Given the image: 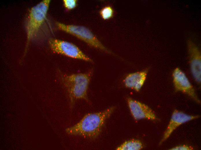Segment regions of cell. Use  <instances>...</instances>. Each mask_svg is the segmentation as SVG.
I'll return each instance as SVG.
<instances>
[{
  "label": "cell",
  "mask_w": 201,
  "mask_h": 150,
  "mask_svg": "<svg viewBox=\"0 0 201 150\" xmlns=\"http://www.w3.org/2000/svg\"><path fill=\"white\" fill-rule=\"evenodd\" d=\"M93 72L91 69L83 73L62 75L61 79L64 85L75 82L89 84Z\"/></svg>",
  "instance_id": "obj_10"
},
{
  "label": "cell",
  "mask_w": 201,
  "mask_h": 150,
  "mask_svg": "<svg viewBox=\"0 0 201 150\" xmlns=\"http://www.w3.org/2000/svg\"><path fill=\"white\" fill-rule=\"evenodd\" d=\"M193 148L191 146L186 145H182L173 147L170 149L171 150H191Z\"/></svg>",
  "instance_id": "obj_14"
},
{
  "label": "cell",
  "mask_w": 201,
  "mask_h": 150,
  "mask_svg": "<svg viewBox=\"0 0 201 150\" xmlns=\"http://www.w3.org/2000/svg\"><path fill=\"white\" fill-rule=\"evenodd\" d=\"M143 147L141 141L136 139H132L126 141L118 147L117 150H139Z\"/></svg>",
  "instance_id": "obj_11"
},
{
  "label": "cell",
  "mask_w": 201,
  "mask_h": 150,
  "mask_svg": "<svg viewBox=\"0 0 201 150\" xmlns=\"http://www.w3.org/2000/svg\"><path fill=\"white\" fill-rule=\"evenodd\" d=\"M148 70L131 73L128 74L124 80L126 87L138 91L144 85L146 78Z\"/></svg>",
  "instance_id": "obj_9"
},
{
  "label": "cell",
  "mask_w": 201,
  "mask_h": 150,
  "mask_svg": "<svg viewBox=\"0 0 201 150\" xmlns=\"http://www.w3.org/2000/svg\"><path fill=\"white\" fill-rule=\"evenodd\" d=\"M99 13L103 19L105 20H108L113 17L114 11L111 7L107 5L101 9Z\"/></svg>",
  "instance_id": "obj_12"
},
{
  "label": "cell",
  "mask_w": 201,
  "mask_h": 150,
  "mask_svg": "<svg viewBox=\"0 0 201 150\" xmlns=\"http://www.w3.org/2000/svg\"><path fill=\"white\" fill-rule=\"evenodd\" d=\"M115 108L112 106L101 111L87 114L78 123L67 128L66 132L71 135L94 139L99 135Z\"/></svg>",
  "instance_id": "obj_1"
},
{
  "label": "cell",
  "mask_w": 201,
  "mask_h": 150,
  "mask_svg": "<svg viewBox=\"0 0 201 150\" xmlns=\"http://www.w3.org/2000/svg\"><path fill=\"white\" fill-rule=\"evenodd\" d=\"M200 117L198 115H188L177 110H174L159 145L166 140L178 126L187 121L198 118Z\"/></svg>",
  "instance_id": "obj_7"
},
{
  "label": "cell",
  "mask_w": 201,
  "mask_h": 150,
  "mask_svg": "<svg viewBox=\"0 0 201 150\" xmlns=\"http://www.w3.org/2000/svg\"><path fill=\"white\" fill-rule=\"evenodd\" d=\"M49 44L52 51L67 57L93 63V60L85 54L76 45L66 41L51 38Z\"/></svg>",
  "instance_id": "obj_4"
},
{
  "label": "cell",
  "mask_w": 201,
  "mask_h": 150,
  "mask_svg": "<svg viewBox=\"0 0 201 150\" xmlns=\"http://www.w3.org/2000/svg\"><path fill=\"white\" fill-rule=\"evenodd\" d=\"M59 30L69 34L82 41L89 46L108 54L113 52L105 46L90 30L81 25L56 23Z\"/></svg>",
  "instance_id": "obj_3"
},
{
  "label": "cell",
  "mask_w": 201,
  "mask_h": 150,
  "mask_svg": "<svg viewBox=\"0 0 201 150\" xmlns=\"http://www.w3.org/2000/svg\"><path fill=\"white\" fill-rule=\"evenodd\" d=\"M191 71L195 80L200 83L201 80V54L198 48L190 42L188 44Z\"/></svg>",
  "instance_id": "obj_8"
},
{
  "label": "cell",
  "mask_w": 201,
  "mask_h": 150,
  "mask_svg": "<svg viewBox=\"0 0 201 150\" xmlns=\"http://www.w3.org/2000/svg\"><path fill=\"white\" fill-rule=\"evenodd\" d=\"M63 5L64 7L68 10L75 8L77 6L78 1L77 0H63Z\"/></svg>",
  "instance_id": "obj_13"
},
{
  "label": "cell",
  "mask_w": 201,
  "mask_h": 150,
  "mask_svg": "<svg viewBox=\"0 0 201 150\" xmlns=\"http://www.w3.org/2000/svg\"><path fill=\"white\" fill-rule=\"evenodd\" d=\"M50 2V0H43L32 7L29 11L26 27L27 39L25 52L31 40L45 20Z\"/></svg>",
  "instance_id": "obj_2"
},
{
  "label": "cell",
  "mask_w": 201,
  "mask_h": 150,
  "mask_svg": "<svg viewBox=\"0 0 201 150\" xmlns=\"http://www.w3.org/2000/svg\"><path fill=\"white\" fill-rule=\"evenodd\" d=\"M127 101L131 114L135 119H156L154 112L147 105L130 97L127 98Z\"/></svg>",
  "instance_id": "obj_6"
},
{
  "label": "cell",
  "mask_w": 201,
  "mask_h": 150,
  "mask_svg": "<svg viewBox=\"0 0 201 150\" xmlns=\"http://www.w3.org/2000/svg\"><path fill=\"white\" fill-rule=\"evenodd\" d=\"M172 77L173 84L176 91L187 94L197 103H200V100L193 86L181 69L178 68H176L173 72Z\"/></svg>",
  "instance_id": "obj_5"
}]
</instances>
